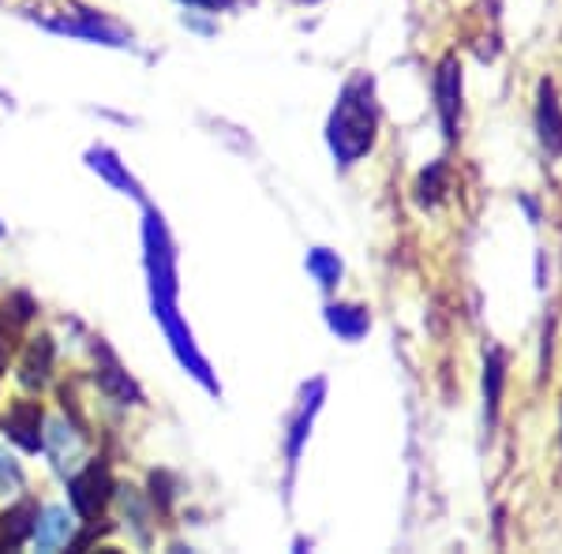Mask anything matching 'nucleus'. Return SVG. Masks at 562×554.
I'll return each mask as SVG.
<instances>
[{
    "label": "nucleus",
    "mask_w": 562,
    "mask_h": 554,
    "mask_svg": "<svg viewBox=\"0 0 562 554\" xmlns=\"http://www.w3.org/2000/svg\"><path fill=\"white\" fill-rule=\"evenodd\" d=\"M371 135H375V116H371L368 98H357V87H349L330 124L334 150L341 161H352L371 147Z\"/></svg>",
    "instance_id": "1"
},
{
    "label": "nucleus",
    "mask_w": 562,
    "mask_h": 554,
    "mask_svg": "<svg viewBox=\"0 0 562 554\" xmlns=\"http://www.w3.org/2000/svg\"><path fill=\"white\" fill-rule=\"evenodd\" d=\"M109 498V472L102 465H90L83 476L71 479V502L83 517H94Z\"/></svg>",
    "instance_id": "2"
},
{
    "label": "nucleus",
    "mask_w": 562,
    "mask_h": 554,
    "mask_svg": "<svg viewBox=\"0 0 562 554\" xmlns=\"http://www.w3.org/2000/svg\"><path fill=\"white\" fill-rule=\"evenodd\" d=\"M537 128H540V139L548 154H562V109H559V98H555V87L543 79L540 83V109H537Z\"/></svg>",
    "instance_id": "3"
},
{
    "label": "nucleus",
    "mask_w": 562,
    "mask_h": 554,
    "mask_svg": "<svg viewBox=\"0 0 562 554\" xmlns=\"http://www.w3.org/2000/svg\"><path fill=\"white\" fill-rule=\"evenodd\" d=\"M435 94H439V113L442 128L454 139V116H458V94H461V68L458 60H442L439 79H435Z\"/></svg>",
    "instance_id": "4"
},
{
    "label": "nucleus",
    "mask_w": 562,
    "mask_h": 554,
    "mask_svg": "<svg viewBox=\"0 0 562 554\" xmlns=\"http://www.w3.org/2000/svg\"><path fill=\"white\" fill-rule=\"evenodd\" d=\"M4 427H8V434H12L20 446H26V450H38L42 446V434H34L42 427V408L34 405V402H20L8 412V420H4Z\"/></svg>",
    "instance_id": "5"
},
{
    "label": "nucleus",
    "mask_w": 562,
    "mask_h": 554,
    "mask_svg": "<svg viewBox=\"0 0 562 554\" xmlns=\"http://www.w3.org/2000/svg\"><path fill=\"white\" fill-rule=\"evenodd\" d=\"M68 510H60V506H53V510H45V521L34 524V543H38L42 551H53L60 547V543L68 540Z\"/></svg>",
    "instance_id": "6"
},
{
    "label": "nucleus",
    "mask_w": 562,
    "mask_h": 554,
    "mask_svg": "<svg viewBox=\"0 0 562 554\" xmlns=\"http://www.w3.org/2000/svg\"><path fill=\"white\" fill-rule=\"evenodd\" d=\"M49 363H53V344L49 338H38L26 349V360H23V383L26 386H38L45 383V375H49Z\"/></svg>",
    "instance_id": "7"
},
{
    "label": "nucleus",
    "mask_w": 562,
    "mask_h": 554,
    "mask_svg": "<svg viewBox=\"0 0 562 554\" xmlns=\"http://www.w3.org/2000/svg\"><path fill=\"white\" fill-rule=\"evenodd\" d=\"M503 352H492L487 357V375H484V389H487V420L495 423V412H498V394H503Z\"/></svg>",
    "instance_id": "8"
},
{
    "label": "nucleus",
    "mask_w": 562,
    "mask_h": 554,
    "mask_svg": "<svg viewBox=\"0 0 562 554\" xmlns=\"http://www.w3.org/2000/svg\"><path fill=\"white\" fill-rule=\"evenodd\" d=\"M330 312H334V315H330V323L338 326V330L346 333V338H357V333L368 326V319L357 312V307H330Z\"/></svg>",
    "instance_id": "9"
},
{
    "label": "nucleus",
    "mask_w": 562,
    "mask_h": 554,
    "mask_svg": "<svg viewBox=\"0 0 562 554\" xmlns=\"http://www.w3.org/2000/svg\"><path fill=\"white\" fill-rule=\"evenodd\" d=\"M312 270L323 278V285H334V278H338V262H334L330 256H323V251H315L312 256Z\"/></svg>",
    "instance_id": "10"
},
{
    "label": "nucleus",
    "mask_w": 562,
    "mask_h": 554,
    "mask_svg": "<svg viewBox=\"0 0 562 554\" xmlns=\"http://www.w3.org/2000/svg\"><path fill=\"white\" fill-rule=\"evenodd\" d=\"M184 4H192V8H206V12H217V8H229L233 0H184Z\"/></svg>",
    "instance_id": "11"
},
{
    "label": "nucleus",
    "mask_w": 562,
    "mask_h": 554,
    "mask_svg": "<svg viewBox=\"0 0 562 554\" xmlns=\"http://www.w3.org/2000/svg\"><path fill=\"white\" fill-rule=\"evenodd\" d=\"M4 363H8V357H4V341H0V371H4Z\"/></svg>",
    "instance_id": "12"
}]
</instances>
